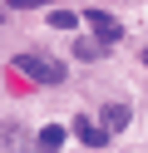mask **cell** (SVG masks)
I'll return each instance as SVG.
<instances>
[{
	"mask_svg": "<svg viewBox=\"0 0 148 153\" xmlns=\"http://www.w3.org/2000/svg\"><path fill=\"white\" fill-rule=\"evenodd\" d=\"M15 69L25 74L30 84H45V89H54V84H64V59H54V54H45V50H30V54H20L15 59Z\"/></svg>",
	"mask_w": 148,
	"mask_h": 153,
	"instance_id": "cell-1",
	"label": "cell"
},
{
	"mask_svg": "<svg viewBox=\"0 0 148 153\" xmlns=\"http://www.w3.org/2000/svg\"><path fill=\"white\" fill-rule=\"evenodd\" d=\"M84 20L94 25V35H99V45H114L118 35H123V25H118L114 15H109V10H84Z\"/></svg>",
	"mask_w": 148,
	"mask_h": 153,
	"instance_id": "cell-2",
	"label": "cell"
},
{
	"mask_svg": "<svg viewBox=\"0 0 148 153\" xmlns=\"http://www.w3.org/2000/svg\"><path fill=\"white\" fill-rule=\"evenodd\" d=\"M74 133H79L84 148H104V143H109V133L99 128V123H89V119H74Z\"/></svg>",
	"mask_w": 148,
	"mask_h": 153,
	"instance_id": "cell-3",
	"label": "cell"
},
{
	"mask_svg": "<svg viewBox=\"0 0 148 153\" xmlns=\"http://www.w3.org/2000/svg\"><path fill=\"white\" fill-rule=\"evenodd\" d=\"M35 143H39V153H54V148H64V128H59V123H45V128L35 133Z\"/></svg>",
	"mask_w": 148,
	"mask_h": 153,
	"instance_id": "cell-4",
	"label": "cell"
},
{
	"mask_svg": "<svg viewBox=\"0 0 148 153\" xmlns=\"http://www.w3.org/2000/svg\"><path fill=\"white\" fill-rule=\"evenodd\" d=\"M128 123V104H104V123H99V128L104 133H118Z\"/></svg>",
	"mask_w": 148,
	"mask_h": 153,
	"instance_id": "cell-5",
	"label": "cell"
},
{
	"mask_svg": "<svg viewBox=\"0 0 148 153\" xmlns=\"http://www.w3.org/2000/svg\"><path fill=\"white\" fill-rule=\"evenodd\" d=\"M49 25H54V30H74L79 15H74V10H49Z\"/></svg>",
	"mask_w": 148,
	"mask_h": 153,
	"instance_id": "cell-6",
	"label": "cell"
},
{
	"mask_svg": "<svg viewBox=\"0 0 148 153\" xmlns=\"http://www.w3.org/2000/svg\"><path fill=\"white\" fill-rule=\"evenodd\" d=\"M74 54H79V59H99V54H104V45H99V40H79Z\"/></svg>",
	"mask_w": 148,
	"mask_h": 153,
	"instance_id": "cell-7",
	"label": "cell"
},
{
	"mask_svg": "<svg viewBox=\"0 0 148 153\" xmlns=\"http://www.w3.org/2000/svg\"><path fill=\"white\" fill-rule=\"evenodd\" d=\"M0 20H5V15H0Z\"/></svg>",
	"mask_w": 148,
	"mask_h": 153,
	"instance_id": "cell-8",
	"label": "cell"
}]
</instances>
